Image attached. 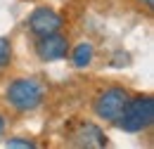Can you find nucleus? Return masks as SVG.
<instances>
[{"mask_svg": "<svg viewBox=\"0 0 154 149\" xmlns=\"http://www.w3.org/2000/svg\"><path fill=\"white\" fill-rule=\"evenodd\" d=\"M154 121V99L149 95L145 97H135L128 99L123 114L119 116V128H123L126 132H140L145 128H149Z\"/></svg>", "mask_w": 154, "mask_h": 149, "instance_id": "obj_1", "label": "nucleus"}, {"mask_svg": "<svg viewBox=\"0 0 154 149\" xmlns=\"http://www.w3.org/2000/svg\"><path fill=\"white\" fill-rule=\"evenodd\" d=\"M43 95L45 90L36 78H17L7 88V102L19 111H31L43 102Z\"/></svg>", "mask_w": 154, "mask_h": 149, "instance_id": "obj_2", "label": "nucleus"}, {"mask_svg": "<svg viewBox=\"0 0 154 149\" xmlns=\"http://www.w3.org/2000/svg\"><path fill=\"white\" fill-rule=\"evenodd\" d=\"M128 93L126 90H121V88H109V90H104V93L97 97L95 102V111L100 118H107V121H119V116L123 114L126 109V104H128Z\"/></svg>", "mask_w": 154, "mask_h": 149, "instance_id": "obj_3", "label": "nucleus"}, {"mask_svg": "<svg viewBox=\"0 0 154 149\" xmlns=\"http://www.w3.org/2000/svg\"><path fill=\"white\" fill-rule=\"evenodd\" d=\"M36 52H38V57L43 62L62 59L69 52V40H66V36H59L57 31L48 33V36H40V40L36 43Z\"/></svg>", "mask_w": 154, "mask_h": 149, "instance_id": "obj_4", "label": "nucleus"}, {"mask_svg": "<svg viewBox=\"0 0 154 149\" xmlns=\"http://www.w3.org/2000/svg\"><path fill=\"white\" fill-rule=\"evenodd\" d=\"M29 29L31 33L36 36H48V33H55L62 29V17H59L55 10H48V7H38L31 17H29Z\"/></svg>", "mask_w": 154, "mask_h": 149, "instance_id": "obj_5", "label": "nucleus"}, {"mask_svg": "<svg viewBox=\"0 0 154 149\" xmlns=\"http://www.w3.org/2000/svg\"><path fill=\"white\" fill-rule=\"evenodd\" d=\"M74 137H76V144H81V147H104V144H107L104 132L100 130L97 126H93V123L81 126V130H78Z\"/></svg>", "mask_w": 154, "mask_h": 149, "instance_id": "obj_6", "label": "nucleus"}, {"mask_svg": "<svg viewBox=\"0 0 154 149\" xmlns=\"http://www.w3.org/2000/svg\"><path fill=\"white\" fill-rule=\"evenodd\" d=\"M90 59H93V45L90 43H81L74 50V64L76 66H88Z\"/></svg>", "mask_w": 154, "mask_h": 149, "instance_id": "obj_7", "label": "nucleus"}, {"mask_svg": "<svg viewBox=\"0 0 154 149\" xmlns=\"http://www.w3.org/2000/svg\"><path fill=\"white\" fill-rule=\"evenodd\" d=\"M10 59H12V45H10L7 38H0V69L7 66Z\"/></svg>", "mask_w": 154, "mask_h": 149, "instance_id": "obj_8", "label": "nucleus"}, {"mask_svg": "<svg viewBox=\"0 0 154 149\" xmlns=\"http://www.w3.org/2000/svg\"><path fill=\"white\" fill-rule=\"evenodd\" d=\"M7 147H33V142H29V140H7Z\"/></svg>", "mask_w": 154, "mask_h": 149, "instance_id": "obj_9", "label": "nucleus"}, {"mask_svg": "<svg viewBox=\"0 0 154 149\" xmlns=\"http://www.w3.org/2000/svg\"><path fill=\"white\" fill-rule=\"evenodd\" d=\"M5 130V118H2V116H0V132Z\"/></svg>", "mask_w": 154, "mask_h": 149, "instance_id": "obj_10", "label": "nucleus"}, {"mask_svg": "<svg viewBox=\"0 0 154 149\" xmlns=\"http://www.w3.org/2000/svg\"><path fill=\"white\" fill-rule=\"evenodd\" d=\"M140 2H145L147 7H152V5H154V0H140Z\"/></svg>", "mask_w": 154, "mask_h": 149, "instance_id": "obj_11", "label": "nucleus"}]
</instances>
